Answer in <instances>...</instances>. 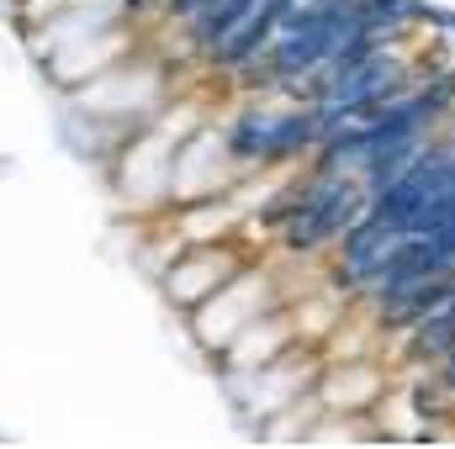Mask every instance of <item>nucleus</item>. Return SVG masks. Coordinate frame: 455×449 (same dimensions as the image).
<instances>
[{
  "label": "nucleus",
  "instance_id": "f257e3e1",
  "mask_svg": "<svg viewBox=\"0 0 455 449\" xmlns=\"http://www.w3.org/2000/svg\"><path fill=\"white\" fill-rule=\"evenodd\" d=\"M403 238H408V232H397L387 217L365 212V217L349 227L339 243H334V270H329L334 291H344L349 302H360V291H365V286L381 275V264H387V259L403 248Z\"/></svg>",
  "mask_w": 455,
  "mask_h": 449
},
{
  "label": "nucleus",
  "instance_id": "f03ea898",
  "mask_svg": "<svg viewBox=\"0 0 455 449\" xmlns=\"http://www.w3.org/2000/svg\"><path fill=\"white\" fill-rule=\"evenodd\" d=\"M233 275H243V259H233L228 254V243H207V248H191V254H180L175 259V270H170V302H180L186 312H196L207 296H218Z\"/></svg>",
  "mask_w": 455,
  "mask_h": 449
},
{
  "label": "nucleus",
  "instance_id": "7ed1b4c3",
  "mask_svg": "<svg viewBox=\"0 0 455 449\" xmlns=\"http://www.w3.org/2000/svg\"><path fill=\"white\" fill-rule=\"evenodd\" d=\"M387 397V375L371 359H349V365H323L318 375V402L329 407V418H371L376 402Z\"/></svg>",
  "mask_w": 455,
  "mask_h": 449
},
{
  "label": "nucleus",
  "instance_id": "20e7f679",
  "mask_svg": "<svg viewBox=\"0 0 455 449\" xmlns=\"http://www.w3.org/2000/svg\"><path fill=\"white\" fill-rule=\"evenodd\" d=\"M365 5V21L397 32V37H413L419 27H429V5L424 0H360Z\"/></svg>",
  "mask_w": 455,
  "mask_h": 449
},
{
  "label": "nucleus",
  "instance_id": "39448f33",
  "mask_svg": "<svg viewBox=\"0 0 455 449\" xmlns=\"http://www.w3.org/2000/svg\"><path fill=\"white\" fill-rule=\"evenodd\" d=\"M435 375L445 381V391H451V397H455V354H451V359H445V365H440V370H435Z\"/></svg>",
  "mask_w": 455,
  "mask_h": 449
}]
</instances>
